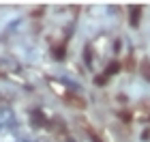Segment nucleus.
<instances>
[{"label": "nucleus", "instance_id": "1", "mask_svg": "<svg viewBox=\"0 0 150 142\" xmlns=\"http://www.w3.org/2000/svg\"><path fill=\"white\" fill-rule=\"evenodd\" d=\"M139 17H142V6L139 4H133L131 9H129V22H131L133 28H137V26H139Z\"/></svg>", "mask_w": 150, "mask_h": 142}, {"label": "nucleus", "instance_id": "2", "mask_svg": "<svg viewBox=\"0 0 150 142\" xmlns=\"http://www.w3.org/2000/svg\"><path fill=\"white\" fill-rule=\"evenodd\" d=\"M142 71H144L146 78H150V63H144V65H142Z\"/></svg>", "mask_w": 150, "mask_h": 142}, {"label": "nucleus", "instance_id": "3", "mask_svg": "<svg viewBox=\"0 0 150 142\" xmlns=\"http://www.w3.org/2000/svg\"><path fill=\"white\" fill-rule=\"evenodd\" d=\"M19 142H32V140H19Z\"/></svg>", "mask_w": 150, "mask_h": 142}]
</instances>
